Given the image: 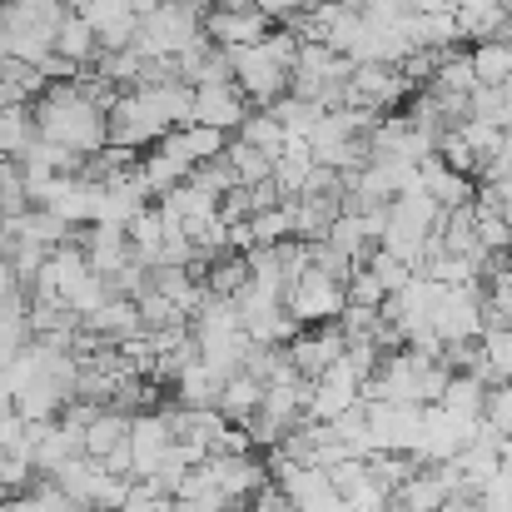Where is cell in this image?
I'll return each instance as SVG.
<instances>
[{"label":"cell","instance_id":"cell-5","mask_svg":"<svg viewBox=\"0 0 512 512\" xmlns=\"http://www.w3.org/2000/svg\"><path fill=\"white\" fill-rule=\"evenodd\" d=\"M343 329H339V319L334 324H314V329H304V334H294V339L284 343L289 348V363L299 368V378H319L324 368H334L343 358Z\"/></svg>","mask_w":512,"mask_h":512},{"label":"cell","instance_id":"cell-8","mask_svg":"<svg viewBox=\"0 0 512 512\" xmlns=\"http://www.w3.org/2000/svg\"><path fill=\"white\" fill-rule=\"evenodd\" d=\"M170 443H174V433H170V423H165L160 413H135V418H130V458H135V483L160 473V463H165Z\"/></svg>","mask_w":512,"mask_h":512},{"label":"cell","instance_id":"cell-14","mask_svg":"<svg viewBox=\"0 0 512 512\" xmlns=\"http://www.w3.org/2000/svg\"><path fill=\"white\" fill-rule=\"evenodd\" d=\"M55 55H65L70 65H95V55H100V40H95V30L80 20V15H65L60 20V30H55Z\"/></svg>","mask_w":512,"mask_h":512},{"label":"cell","instance_id":"cell-23","mask_svg":"<svg viewBox=\"0 0 512 512\" xmlns=\"http://www.w3.org/2000/svg\"><path fill=\"white\" fill-rule=\"evenodd\" d=\"M458 135H463V145L478 155V165H488L498 150H503V130L498 125H483V120H463L458 125Z\"/></svg>","mask_w":512,"mask_h":512},{"label":"cell","instance_id":"cell-16","mask_svg":"<svg viewBox=\"0 0 512 512\" xmlns=\"http://www.w3.org/2000/svg\"><path fill=\"white\" fill-rule=\"evenodd\" d=\"M393 498L403 503V512H438L448 503V488H443V478H438L433 468H418Z\"/></svg>","mask_w":512,"mask_h":512},{"label":"cell","instance_id":"cell-7","mask_svg":"<svg viewBox=\"0 0 512 512\" xmlns=\"http://www.w3.org/2000/svg\"><path fill=\"white\" fill-rule=\"evenodd\" d=\"M274 30V20L264 10H204V35L219 50H239V45H259Z\"/></svg>","mask_w":512,"mask_h":512},{"label":"cell","instance_id":"cell-12","mask_svg":"<svg viewBox=\"0 0 512 512\" xmlns=\"http://www.w3.org/2000/svg\"><path fill=\"white\" fill-rule=\"evenodd\" d=\"M483 398H488V388H483L478 378L453 373V378H448V388H443V398H438V408H443L458 428H473V423L483 418Z\"/></svg>","mask_w":512,"mask_h":512},{"label":"cell","instance_id":"cell-27","mask_svg":"<svg viewBox=\"0 0 512 512\" xmlns=\"http://www.w3.org/2000/svg\"><path fill=\"white\" fill-rule=\"evenodd\" d=\"M25 174L15 160H0V214H25Z\"/></svg>","mask_w":512,"mask_h":512},{"label":"cell","instance_id":"cell-10","mask_svg":"<svg viewBox=\"0 0 512 512\" xmlns=\"http://www.w3.org/2000/svg\"><path fill=\"white\" fill-rule=\"evenodd\" d=\"M418 189H423L433 204H443V209H463V204L478 199V184L463 179V174H453L438 155H428V160L418 165Z\"/></svg>","mask_w":512,"mask_h":512},{"label":"cell","instance_id":"cell-28","mask_svg":"<svg viewBox=\"0 0 512 512\" xmlns=\"http://www.w3.org/2000/svg\"><path fill=\"white\" fill-rule=\"evenodd\" d=\"M309 170H314V160H274V184H279V194L284 199H299L304 194V184H309Z\"/></svg>","mask_w":512,"mask_h":512},{"label":"cell","instance_id":"cell-30","mask_svg":"<svg viewBox=\"0 0 512 512\" xmlns=\"http://www.w3.org/2000/svg\"><path fill=\"white\" fill-rule=\"evenodd\" d=\"M15 289H20V284H15V274H10V264L0 259V299H5V294H15Z\"/></svg>","mask_w":512,"mask_h":512},{"label":"cell","instance_id":"cell-15","mask_svg":"<svg viewBox=\"0 0 512 512\" xmlns=\"http://www.w3.org/2000/svg\"><path fill=\"white\" fill-rule=\"evenodd\" d=\"M130 443V413H115V408H105L90 428H85V458H105V453H115V448H125Z\"/></svg>","mask_w":512,"mask_h":512},{"label":"cell","instance_id":"cell-32","mask_svg":"<svg viewBox=\"0 0 512 512\" xmlns=\"http://www.w3.org/2000/svg\"><path fill=\"white\" fill-rule=\"evenodd\" d=\"M508 259H512V219H508Z\"/></svg>","mask_w":512,"mask_h":512},{"label":"cell","instance_id":"cell-3","mask_svg":"<svg viewBox=\"0 0 512 512\" xmlns=\"http://www.w3.org/2000/svg\"><path fill=\"white\" fill-rule=\"evenodd\" d=\"M413 95V85L388 70V65H353L343 80V105L348 110H373V115H393L403 100Z\"/></svg>","mask_w":512,"mask_h":512},{"label":"cell","instance_id":"cell-11","mask_svg":"<svg viewBox=\"0 0 512 512\" xmlns=\"http://www.w3.org/2000/svg\"><path fill=\"white\" fill-rule=\"evenodd\" d=\"M339 214H343L339 194H304V199H294V239L319 244V239L334 229Z\"/></svg>","mask_w":512,"mask_h":512},{"label":"cell","instance_id":"cell-1","mask_svg":"<svg viewBox=\"0 0 512 512\" xmlns=\"http://www.w3.org/2000/svg\"><path fill=\"white\" fill-rule=\"evenodd\" d=\"M30 120H35V140H50V145H60V150L85 155V160L110 145V135H105V110L80 90V80L45 85L40 100L30 105Z\"/></svg>","mask_w":512,"mask_h":512},{"label":"cell","instance_id":"cell-24","mask_svg":"<svg viewBox=\"0 0 512 512\" xmlns=\"http://www.w3.org/2000/svg\"><path fill=\"white\" fill-rule=\"evenodd\" d=\"M483 423H488L493 433L512 438V378L488 388V398H483Z\"/></svg>","mask_w":512,"mask_h":512},{"label":"cell","instance_id":"cell-22","mask_svg":"<svg viewBox=\"0 0 512 512\" xmlns=\"http://www.w3.org/2000/svg\"><path fill=\"white\" fill-rule=\"evenodd\" d=\"M324 244H329V249H339V254H348L353 264H363V259L378 249V244H368V239H363L358 214H339V219H334V229L324 234Z\"/></svg>","mask_w":512,"mask_h":512},{"label":"cell","instance_id":"cell-21","mask_svg":"<svg viewBox=\"0 0 512 512\" xmlns=\"http://www.w3.org/2000/svg\"><path fill=\"white\" fill-rule=\"evenodd\" d=\"M239 140L254 145V150H264L269 160H279V150H284V130H279V120L269 110H249V120L239 125Z\"/></svg>","mask_w":512,"mask_h":512},{"label":"cell","instance_id":"cell-18","mask_svg":"<svg viewBox=\"0 0 512 512\" xmlns=\"http://www.w3.org/2000/svg\"><path fill=\"white\" fill-rule=\"evenodd\" d=\"M174 140H179V150H184L189 165H209V160H219L224 145H229L224 130H204V125H184V130H174Z\"/></svg>","mask_w":512,"mask_h":512},{"label":"cell","instance_id":"cell-9","mask_svg":"<svg viewBox=\"0 0 512 512\" xmlns=\"http://www.w3.org/2000/svg\"><path fill=\"white\" fill-rule=\"evenodd\" d=\"M80 254H85L90 274L110 279L115 269H125V264H130V239H125V229H120V224H90V229L80 234Z\"/></svg>","mask_w":512,"mask_h":512},{"label":"cell","instance_id":"cell-19","mask_svg":"<svg viewBox=\"0 0 512 512\" xmlns=\"http://www.w3.org/2000/svg\"><path fill=\"white\" fill-rule=\"evenodd\" d=\"M224 160H229V170H234L239 184H264V179L274 174V160H269L264 150L244 145V140H229V145H224Z\"/></svg>","mask_w":512,"mask_h":512},{"label":"cell","instance_id":"cell-33","mask_svg":"<svg viewBox=\"0 0 512 512\" xmlns=\"http://www.w3.org/2000/svg\"><path fill=\"white\" fill-rule=\"evenodd\" d=\"M0 503H5V488H0Z\"/></svg>","mask_w":512,"mask_h":512},{"label":"cell","instance_id":"cell-4","mask_svg":"<svg viewBox=\"0 0 512 512\" xmlns=\"http://www.w3.org/2000/svg\"><path fill=\"white\" fill-rule=\"evenodd\" d=\"M343 284H334L329 274H319L314 264L284 289V314L304 329V324H334L343 314Z\"/></svg>","mask_w":512,"mask_h":512},{"label":"cell","instance_id":"cell-31","mask_svg":"<svg viewBox=\"0 0 512 512\" xmlns=\"http://www.w3.org/2000/svg\"><path fill=\"white\" fill-rule=\"evenodd\" d=\"M214 10H254V0H214Z\"/></svg>","mask_w":512,"mask_h":512},{"label":"cell","instance_id":"cell-26","mask_svg":"<svg viewBox=\"0 0 512 512\" xmlns=\"http://www.w3.org/2000/svg\"><path fill=\"white\" fill-rule=\"evenodd\" d=\"M343 299H348V304H358V309H378L388 294H383V284H378L363 264H353V274H348V284H343Z\"/></svg>","mask_w":512,"mask_h":512},{"label":"cell","instance_id":"cell-25","mask_svg":"<svg viewBox=\"0 0 512 512\" xmlns=\"http://www.w3.org/2000/svg\"><path fill=\"white\" fill-rule=\"evenodd\" d=\"M363 269L383 284V294H398V289L413 279V269H408V264H398V259H393V254H383V249H373V254L363 259Z\"/></svg>","mask_w":512,"mask_h":512},{"label":"cell","instance_id":"cell-29","mask_svg":"<svg viewBox=\"0 0 512 512\" xmlns=\"http://www.w3.org/2000/svg\"><path fill=\"white\" fill-rule=\"evenodd\" d=\"M324 473H329V488H334L339 498H348V493H358V488L368 483V458H343V463L324 468Z\"/></svg>","mask_w":512,"mask_h":512},{"label":"cell","instance_id":"cell-2","mask_svg":"<svg viewBox=\"0 0 512 512\" xmlns=\"http://www.w3.org/2000/svg\"><path fill=\"white\" fill-rule=\"evenodd\" d=\"M224 55H229L234 90L249 100V110H269L274 100L289 95V70L264 45H239V50H224Z\"/></svg>","mask_w":512,"mask_h":512},{"label":"cell","instance_id":"cell-13","mask_svg":"<svg viewBox=\"0 0 512 512\" xmlns=\"http://www.w3.org/2000/svg\"><path fill=\"white\" fill-rule=\"evenodd\" d=\"M259 403H264V383H259V378H249V373H234V378L219 388V403H214V408L224 413V423H234V428H239Z\"/></svg>","mask_w":512,"mask_h":512},{"label":"cell","instance_id":"cell-20","mask_svg":"<svg viewBox=\"0 0 512 512\" xmlns=\"http://www.w3.org/2000/svg\"><path fill=\"white\" fill-rule=\"evenodd\" d=\"M269 115L279 120V130H284V135H304V140H309V130L324 120V110H319V105H309V100H294V95L274 100V105H269Z\"/></svg>","mask_w":512,"mask_h":512},{"label":"cell","instance_id":"cell-17","mask_svg":"<svg viewBox=\"0 0 512 512\" xmlns=\"http://www.w3.org/2000/svg\"><path fill=\"white\" fill-rule=\"evenodd\" d=\"M468 60H473V75H478L483 90L503 85V80L512 75V45L508 40H483V45L468 50Z\"/></svg>","mask_w":512,"mask_h":512},{"label":"cell","instance_id":"cell-6","mask_svg":"<svg viewBox=\"0 0 512 512\" xmlns=\"http://www.w3.org/2000/svg\"><path fill=\"white\" fill-rule=\"evenodd\" d=\"M249 120V100L229 85H194V105H189V125H204V130H239Z\"/></svg>","mask_w":512,"mask_h":512}]
</instances>
